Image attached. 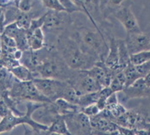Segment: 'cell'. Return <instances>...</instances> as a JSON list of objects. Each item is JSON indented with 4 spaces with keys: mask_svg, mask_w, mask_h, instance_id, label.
<instances>
[{
    "mask_svg": "<svg viewBox=\"0 0 150 135\" xmlns=\"http://www.w3.org/2000/svg\"><path fill=\"white\" fill-rule=\"evenodd\" d=\"M1 91H9L17 80L11 71L5 67H1Z\"/></svg>",
    "mask_w": 150,
    "mask_h": 135,
    "instance_id": "obj_21",
    "label": "cell"
},
{
    "mask_svg": "<svg viewBox=\"0 0 150 135\" xmlns=\"http://www.w3.org/2000/svg\"><path fill=\"white\" fill-rule=\"evenodd\" d=\"M72 33L84 52L99 61L105 62L109 53V45L106 43L102 31L96 28L91 29L87 26H81L76 28Z\"/></svg>",
    "mask_w": 150,
    "mask_h": 135,
    "instance_id": "obj_2",
    "label": "cell"
},
{
    "mask_svg": "<svg viewBox=\"0 0 150 135\" xmlns=\"http://www.w3.org/2000/svg\"><path fill=\"white\" fill-rule=\"evenodd\" d=\"M60 2H61L62 5L65 7L67 13H68L70 15L73 14V13H75V12H81V13H83V10L75 4L74 1H71V0H60Z\"/></svg>",
    "mask_w": 150,
    "mask_h": 135,
    "instance_id": "obj_28",
    "label": "cell"
},
{
    "mask_svg": "<svg viewBox=\"0 0 150 135\" xmlns=\"http://www.w3.org/2000/svg\"><path fill=\"white\" fill-rule=\"evenodd\" d=\"M69 132L73 135H92V127L89 116L83 112H74L63 115Z\"/></svg>",
    "mask_w": 150,
    "mask_h": 135,
    "instance_id": "obj_8",
    "label": "cell"
},
{
    "mask_svg": "<svg viewBox=\"0 0 150 135\" xmlns=\"http://www.w3.org/2000/svg\"><path fill=\"white\" fill-rule=\"evenodd\" d=\"M107 67L113 71L114 73L121 72L119 70V47L118 41L114 36H109V53L105 60Z\"/></svg>",
    "mask_w": 150,
    "mask_h": 135,
    "instance_id": "obj_15",
    "label": "cell"
},
{
    "mask_svg": "<svg viewBox=\"0 0 150 135\" xmlns=\"http://www.w3.org/2000/svg\"><path fill=\"white\" fill-rule=\"evenodd\" d=\"M144 81H145V83H146L147 86L150 88V72L148 74V75L146 76L145 77H144Z\"/></svg>",
    "mask_w": 150,
    "mask_h": 135,
    "instance_id": "obj_37",
    "label": "cell"
},
{
    "mask_svg": "<svg viewBox=\"0 0 150 135\" xmlns=\"http://www.w3.org/2000/svg\"><path fill=\"white\" fill-rule=\"evenodd\" d=\"M91 123L93 131L101 132V133H110L117 131L119 126L113 122L111 120L108 119L100 112L96 116L91 117Z\"/></svg>",
    "mask_w": 150,
    "mask_h": 135,
    "instance_id": "obj_16",
    "label": "cell"
},
{
    "mask_svg": "<svg viewBox=\"0 0 150 135\" xmlns=\"http://www.w3.org/2000/svg\"><path fill=\"white\" fill-rule=\"evenodd\" d=\"M24 135H35L34 134V131L32 129L28 128L26 126L24 127Z\"/></svg>",
    "mask_w": 150,
    "mask_h": 135,
    "instance_id": "obj_36",
    "label": "cell"
},
{
    "mask_svg": "<svg viewBox=\"0 0 150 135\" xmlns=\"http://www.w3.org/2000/svg\"><path fill=\"white\" fill-rule=\"evenodd\" d=\"M118 47H119V70L121 72L124 71L130 62V54L129 53L125 40L117 39Z\"/></svg>",
    "mask_w": 150,
    "mask_h": 135,
    "instance_id": "obj_19",
    "label": "cell"
},
{
    "mask_svg": "<svg viewBox=\"0 0 150 135\" xmlns=\"http://www.w3.org/2000/svg\"><path fill=\"white\" fill-rule=\"evenodd\" d=\"M125 84H126V77L124 74V71H122L114 73L109 87L113 92L118 93V92H122L125 89Z\"/></svg>",
    "mask_w": 150,
    "mask_h": 135,
    "instance_id": "obj_22",
    "label": "cell"
},
{
    "mask_svg": "<svg viewBox=\"0 0 150 135\" xmlns=\"http://www.w3.org/2000/svg\"><path fill=\"white\" fill-rule=\"evenodd\" d=\"M125 99H137L150 97V88L147 86L144 78H140L128 88L122 91Z\"/></svg>",
    "mask_w": 150,
    "mask_h": 135,
    "instance_id": "obj_14",
    "label": "cell"
},
{
    "mask_svg": "<svg viewBox=\"0 0 150 135\" xmlns=\"http://www.w3.org/2000/svg\"><path fill=\"white\" fill-rule=\"evenodd\" d=\"M48 131L60 135H73L69 132L64 119V116L61 115H59L52 122V124L49 126Z\"/></svg>",
    "mask_w": 150,
    "mask_h": 135,
    "instance_id": "obj_20",
    "label": "cell"
},
{
    "mask_svg": "<svg viewBox=\"0 0 150 135\" xmlns=\"http://www.w3.org/2000/svg\"><path fill=\"white\" fill-rule=\"evenodd\" d=\"M10 113H11V110L9 108V107L4 103V101L1 99L0 100V117H1V119L7 116Z\"/></svg>",
    "mask_w": 150,
    "mask_h": 135,
    "instance_id": "obj_33",
    "label": "cell"
},
{
    "mask_svg": "<svg viewBox=\"0 0 150 135\" xmlns=\"http://www.w3.org/2000/svg\"><path fill=\"white\" fill-rule=\"evenodd\" d=\"M37 1L32 0H20L18 4V9L25 13H30L33 11V8L37 4Z\"/></svg>",
    "mask_w": 150,
    "mask_h": 135,
    "instance_id": "obj_29",
    "label": "cell"
},
{
    "mask_svg": "<svg viewBox=\"0 0 150 135\" xmlns=\"http://www.w3.org/2000/svg\"><path fill=\"white\" fill-rule=\"evenodd\" d=\"M48 46H50L48 56L34 72L36 74L37 77L54 78L67 82L73 72V69H71L61 58L56 50L55 45Z\"/></svg>",
    "mask_w": 150,
    "mask_h": 135,
    "instance_id": "obj_3",
    "label": "cell"
},
{
    "mask_svg": "<svg viewBox=\"0 0 150 135\" xmlns=\"http://www.w3.org/2000/svg\"><path fill=\"white\" fill-rule=\"evenodd\" d=\"M114 93L111 89L110 87H106V88H103L102 90H100L99 92V97H98V100L97 102V106L98 107L99 110L100 111H103L105 110L106 105H107V99L108 97L112 94Z\"/></svg>",
    "mask_w": 150,
    "mask_h": 135,
    "instance_id": "obj_26",
    "label": "cell"
},
{
    "mask_svg": "<svg viewBox=\"0 0 150 135\" xmlns=\"http://www.w3.org/2000/svg\"><path fill=\"white\" fill-rule=\"evenodd\" d=\"M16 78L20 82H30L37 77L36 74L24 65H18L10 70Z\"/></svg>",
    "mask_w": 150,
    "mask_h": 135,
    "instance_id": "obj_18",
    "label": "cell"
},
{
    "mask_svg": "<svg viewBox=\"0 0 150 135\" xmlns=\"http://www.w3.org/2000/svg\"><path fill=\"white\" fill-rule=\"evenodd\" d=\"M124 74L126 77V84H125V88L129 87L130 85H132L135 81H137L138 79L142 78L139 73L136 71L135 65L133 64H129L128 65V67L124 70Z\"/></svg>",
    "mask_w": 150,
    "mask_h": 135,
    "instance_id": "obj_23",
    "label": "cell"
},
{
    "mask_svg": "<svg viewBox=\"0 0 150 135\" xmlns=\"http://www.w3.org/2000/svg\"><path fill=\"white\" fill-rule=\"evenodd\" d=\"M35 135H60L58 134H54V133H51L48 130L47 131H40V132H34Z\"/></svg>",
    "mask_w": 150,
    "mask_h": 135,
    "instance_id": "obj_35",
    "label": "cell"
},
{
    "mask_svg": "<svg viewBox=\"0 0 150 135\" xmlns=\"http://www.w3.org/2000/svg\"><path fill=\"white\" fill-rule=\"evenodd\" d=\"M50 52V46L47 45L44 48L34 51V50H27L23 52L22 58L20 60V64L22 65L26 66L31 70L33 72L35 71V69L46 60V58L48 56Z\"/></svg>",
    "mask_w": 150,
    "mask_h": 135,
    "instance_id": "obj_12",
    "label": "cell"
},
{
    "mask_svg": "<svg viewBox=\"0 0 150 135\" xmlns=\"http://www.w3.org/2000/svg\"><path fill=\"white\" fill-rule=\"evenodd\" d=\"M76 91L79 96L86 94L98 92L103 87L87 72V71H76L73 72L67 81Z\"/></svg>",
    "mask_w": 150,
    "mask_h": 135,
    "instance_id": "obj_6",
    "label": "cell"
},
{
    "mask_svg": "<svg viewBox=\"0 0 150 135\" xmlns=\"http://www.w3.org/2000/svg\"><path fill=\"white\" fill-rule=\"evenodd\" d=\"M33 83L39 91L53 103L63 97V94L68 84L66 81L43 77H36L33 80Z\"/></svg>",
    "mask_w": 150,
    "mask_h": 135,
    "instance_id": "obj_7",
    "label": "cell"
},
{
    "mask_svg": "<svg viewBox=\"0 0 150 135\" xmlns=\"http://www.w3.org/2000/svg\"><path fill=\"white\" fill-rule=\"evenodd\" d=\"M42 6L47 11H53L56 12H66L65 7L62 5L60 0H42L41 1Z\"/></svg>",
    "mask_w": 150,
    "mask_h": 135,
    "instance_id": "obj_25",
    "label": "cell"
},
{
    "mask_svg": "<svg viewBox=\"0 0 150 135\" xmlns=\"http://www.w3.org/2000/svg\"><path fill=\"white\" fill-rule=\"evenodd\" d=\"M92 135H93V134H92Z\"/></svg>",
    "mask_w": 150,
    "mask_h": 135,
    "instance_id": "obj_38",
    "label": "cell"
},
{
    "mask_svg": "<svg viewBox=\"0 0 150 135\" xmlns=\"http://www.w3.org/2000/svg\"><path fill=\"white\" fill-rule=\"evenodd\" d=\"M99 92L100 91L94 92V93H89V94H86V95L79 96V106H80L82 108H84L86 107L97 103L98 97H99Z\"/></svg>",
    "mask_w": 150,
    "mask_h": 135,
    "instance_id": "obj_24",
    "label": "cell"
},
{
    "mask_svg": "<svg viewBox=\"0 0 150 135\" xmlns=\"http://www.w3.org/2000/svg\"><path fill=\"white\" fill-rule=\"evenodd\" d=\"M131 2L123 1L119 7H117L114 11V17L120 22L125 29L127 34L138 33L142 30L139 27L137 19L131 10Z\"/></svg>",
    "mask_w": 150,
    "mask_h": 135,
    "instance_id": "obj_9",
    "label": "cell"
},
{
    "mask_svg": "<svg viewBox=\"0 0 150 135\" xmlns=\"http://www.w3.org/2000/svg\"><path fill=\"white\" fill-rule=\"evenodd\" d=\"M87 72L103 88L109 87L113 77V71L106 66L105 62L98 61L95 65L87 70Z\"/></svg>",
    "mask_w": 150,
    "mask_h": 135,
    "instance_id": "obj_13",
    "label": "cell"
},
{
    "mask_svg": "<svg viewBox=\"0 0 150 135\" xmlns=\"http://www.w3.org/2000/svg\"><path fill=\"white\" fill-rule=\"evenodd\" d=\"M9 95L17 102H31L39 103H51L50 99L42 95L36 88L33 81L20 82L16 80L12 88L9 90Z\"/></svg>",
    "mask_w": 150,
    "mask_h": 135,
    "instance_id": "obj_5",
    "label": "cell"
},
{
    "mask_svg": "<svg viewBox=\"0 0 150 135\" xmlns=\"http://www.w3.org/2000/svg\"><path fill=\"white\" fill-rule=\"evenodd\" d=\"M82 112L86 115L87 116L89 117H93V116H96L97 115H98L101 111L99 110L98 107L97 106V104H92V105L88 106V107H86L82 109Z\"/></svg>",
    "mask_w": 150,
    "mask_h": 135,
    "instance_id": "obj_31",
    "label": "cell"
},
{
    "mask_svg": "<svg viewBox=\"0 0 150 135\" xmlns=\"http://www.w3.org/2000/svg\"><path fill=\"white\" fill-rule=\"evenodd\" d=\"M55 47L66 64L73 70L87 71L99 60L83 51L72 31L67 30L57 36Z\"/></svg>",
    "mask_w": 150,
    "mask_h": 135,
    "instance_id": "obj_1",
    "label": "cell"
},
{
    "mask_svg": "<svg viewBox=\"0 0 150 135\" xmlns=\"http://www.w3.org/2000/svg\"><path fill=\"white\" fill-rule=\"evenodd\" d=\"M27 37L31 50L38 51L46 46L45 33L42 29H38L33 32H27Z\"/></svg>",
    "mask_w": 150,
    "mask_h": 135,
    "instance_id": "obj_17",
    "label": "cell"
},
{
    "mask_svg": "<svg viewBox=\"0 0 150 135\" xmlns=\"http://www.w3.org/2000/svg\"><path fill=\"white\" fill-rule=\"evenodd\" d=\"M120 103H119V98H118V94L117 93H112L107 99V105L106 107H112V106L117 105Z\"/></svg>",
    "mask_w": 150,
    "mask_h": 135,
    "instance_id": "obj_34",
    "label": "cell"
},
{
    "mask_svg": "<svg viewBox=\"0 0 150 135\" xmlns=\"http://www.w3.org/2000/svg\"><path fill=\"white\" fill-rule=\"evenodd\" d=\"M150 60V50L130 56V62L134 65H139Z\"/></svg>",
    "mask_w": 150,
    "mask_h": 135,
    "instance_id": "obj_27",
    "label": "cell"
},
{
    "mask_svg": "<svg viewBox=\"0 0 150 135\" xmlns=\"http://www.w3.org/2000/svg\"><path fill=\"white\" fill-rule=\"evenodd\" d=\"M1 45L11 47V48H17L16 41L13 38L8 37L4 34H1Z\"/></svg>",
    "mask_w": 150,
    "mask_h": 135,
    "instance_id": "obj_32",
    "label": "cell"
},
{
    "mask_svg": "<svg viewBox=\"0 0 150 135\" xmlns=\"http://www.w3.org/2000/svg\"><path fill=\"white\" fill-rule=\"evenodd\" d=\"M135 68H136V71L139 73L140 77L142 78H144L150 72V60L142 64V65H135Z\"/></svg>",
    "mask_w": 150,
    "mask_h": 135,
    "instance_id": "obj_30",
    "label": "cell"
},
{
    "mask_svg": "<svg viewBox=\"0 0 150 135\" xmlns=\"http://www.w3.org/2000/svg\"><path fill=\"white\" fill-rule=\"evenodd\" d=\"M45 103H26V113L23 116H16L11 112L4 118L1 119L0 121V133H7L11 132L13 128H15L18 125H29L31 129L34 132H40V131H47L49 126L42 124L33 118L34 113L38 110L39 108H42Z\"/></svg>",
    "mask_w": 150,
    "mask_h": 135,
    "instance_id": "obj_4",
    "label": "cell"
},
{
    "mask_svg": "<svg viewBox=\"0 0 150 135\" xmlns=\"http://www.w3.org/2000/svg\"><path fill=\"white\" fill-rule=\"evenodd\" d=\"M125 42L131 55L150 50V33L138 32L127 34Z\"/></svg>",
    "mask_w": 150,
    "mask_h": 135,
    "instance_id": "obj_11",
    "label": "cell"
},
{
    "mask_svg": "<svg viewBox=\"0 0 150 135\" xmlns=\"http://www.w3.org/2000/svg\"><path fill=\"white\" fill-rule=\"evenodd\" d=\"M73 24L70 14L66 12H56L53 11H46V19L42 30L45 32L59 30L64 32Z\"/></svg>",
    "mask_w": 150,
    "mask_h": 135,
    "instance_id": "obj_10",
    "label": "cell"
}]
</instances>
